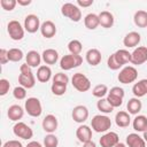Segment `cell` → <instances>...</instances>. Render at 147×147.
Returning a JSON list of instances; mask_svg holds the SVG:
<instances>
[{
	"label": "cell",
	"mask_w": 147,
	"mask_h": 147,
	"mask_svg": "<svg viewBox=\"0 0 147 147\" xmlns=\"http://www.w3.org/2000/svg\"><path fill=\"white\" fill-rule=\"evenodd\" d=\"M91 126L93 131L98 133H103L111 127V121L107 115H95L91 119Z\"/></svg>",
	"instance_id": "obj_1"
},
{
	"label": "cell",
	"mask_w": 147,
	"mask_h": 147,
	"mask_svg": "<svg viewBox=\"0 0 147 147\" xmlns=\"http://www.w3.org/2000/svg\"><path fill=\"white\" fill-rule=\"evenodd\" d=\"M61 14L64 17H68L72 22H79L82 20V10L80 8L71 2L63 3L61 7Z\"/></svg>",
	"instance_id": "obj_2"
},
{
	"label": "cell",
	"mask_w": 147,
	"mask_h": 147,
	"mask_svg": "<svg viewBox=\"0 0 147 147\" xmlns=\"http://www.w3.org/2000/svg\"><path fill=\"white\" fill-rule=\"evenodd\" d=\"M83 63V57L80 55H74V54H67L63 55L60 60V68L64 71L71 70L74 68L79 67Z\"/></svg>",
	"instance_id": "obj_3"
},
{
	"label": "cell",
	"mask_w": 147,
	"mask_h": 147,
	"mask_svg": "<svg viewBox=\"0 0 147 147\" xmlns=\"http://www.w3.org/2000/svg\"><path fill=\"white\" fill-rule=\"evenodd\" d=\"M138 78V70L133 65H126L121 69L117 79L122 84H131Z\"/></svg>",
	"instance_id": "obj_4"
},
{
	"label": "cell",
	"mask_w": 147,
	"mask_h": 147,
	"mask_svg": "<svg viewBox=\"0 0 147 147\" xmlns=\"http://www.w3.org/2000/svg\"><path fill=\"white\" fill-rule=\"evenodd\" d=\"M24 109L28 113V115H30L31 117H39L41 115V113H42L41 102H40V100L38 98H34V96L28 98L25 100Z\"/></svg>",
	"instance_id": "obj_5"
},
{
	"label": "cell",
	"mask_w": 147,
	"mask_h": 147,
	"mask_svg": "<svg viewBox=\"0 0 147 147\" xmlns=\"http://www.w3.org/2000/svg\"><path fill=\"white\" fill-rule=\"evenodd\" d=\"M71 84L78 92H87L91 88V80L83 72L74 74L71 78Z\"/></svg>",
	"instance_id": "obj_6"
},
{
	"label": "cell",
	"mask_w": 147,
	"mask_h": 147,
	"mask_svg": "<svg viewBox=\"0 0 147 147\" xmlns=\"http://www.w3.org/2000/svg\"><path fill=\"white\" fill-rule=\"evenodd\" d=\"M24 31H25L24 26H22V24L16 20L9 21V23L7 24V32H8L9 37L15 41H18V40L23 39Z\"/></svg>",
	"instance_id": "obj_7"
},
{
	"label": "cell",
	"mask_w": 147,
	"mask_h": 147,
	"mask_svg": "<svg viewBox=\"0 0 147 147\" xmlns=\"http://www.w3.org/2000/svg\"><path fill=\"white\" fill-rule=\"evenodd\" d=\"M13 133L17 138H21L24 140H29L33 137L32 129L28 124H25L24 122H16L15 125L13 126Z\"/></svg>",
	"instance_id": "obj_8"
},
{
	"label": "cell",
	"mask_w": 147,
	"mask_h": 147,
	"mask_svg": "<svg viewBox=\"0 0 147 147\" xmlns=\"http://www.w3.org/2000/svg\"><path fill=\"white\" fill-rule=\"evenodd\" d=\"M24 30L26 31V32H29V33H34V32H37L38 30H40V26H41V24H40V20H39V17L37 16V15H34V14H29V15H26L25 16V18H24Z\"/></svg>",
	"instance_id": "obj_9"
},
{
	"label": "cell",
	"mask_w": 147,
	"mask_h": 147,
	"mask_svg": "<svg viewBox=\"0 0 147 147\" xmlns=\"http://www.w3.org/2000/svg\"><path fill=\"white\" fill-rule=\"evenodd\" d=\"M147 62V47L138 46L131 53V63L134 65H140Z\"/></svg>",
	"instance_id": "obj_10"
},
{
	"label": "cell",
	"mask_w": 147,
	"mask_h": 147,
	"mask_svg": "<svg viewBox=\"0 0 147 147\" xmlns=\"http://www.w3.org/2000/svg\"><path fill=\"white\" fill-rule=\"evenodd\" d=\"M71 117L76 123L83 124L88 118V109H87V107H85L83 105H78V106L74 107V109L71 111Z\"/></svg>",
	"instance_id": "obj_11"
},
{
	"label": "cell",
	"mask_w": 147,
	"mask_h": 147,
	"mask_svg": "<svg viewBox=\"0 0 147 147\" xmlns=\"http://www.w3.org/2000/svg\"><path fill=\"white\" fill-rule=\"evenodd\" d=\"M119 142V137L116 132H106L99 140L101 147H115Z\"/></svg>",
	"instance_id": "obj_12"
},
{
	"label": "cell",
	"mask_w": 147,
	"mask_h": 147,
	"mask_svg": "<svg viewBox=\"0 0 147 147\" xmlns=\"http://www.w3.org/2000/svg\"><path fill=\"white\" fill-rule=\"evenodd\" d=\"M76 137H77V139L82 144H85L87 141H91L92 140V129L88 125L80 124L77 127V130H76Z\"/></svg>",
	"instance_id": "obj_13"
},
{
	"label": "cell",
	"mask_w": 147,
	"mask_h": 147,
	"mask_svg": "<svg viewBox=\"0 0 147 147\" xmlns=\"http://www.w3.org/2000/svg\"><path fill=\"white\" fill-rule=\"evenodd\" d=\"M41 125H42V129H44L45 132H47V133H53V132L56 131L57 125H59V122H57V118H56L54 115L48 114V115H46V116L44 117Z\"/></svg>",
	"instance_id": "obj_14"
},
{
	"label": "cell",
	"mask_w": 147,
	"mask_h": 147,
	"mask_svg": "<svg viewBox=\"0 0 147 147\" xmlns=\"http://www.w3.org/2000/svg\"><path fill=\"white\" fill-rule=\"evenodd\" d=\"M140 40H141L140 33H138L137 31H131L125 34V37L123 39V45L126 48H136L139 45Z\"/></svg>",
	"instance_id": "obj_15"
},
{
	"label": "cell",
	"mask_w": 147,
	"mask_h": 147,
	"mask_svg": "<svg viewBox=\"0 0 147 147\" xmlns=\"http://www.w3.org/2000/svg\"><path fill=\"white\" fill-rule=\"evenodd\" d=\"M24 110L20 105H11L7 110V116L13 122H20L24 116Z\"/></svg>",
	"instance_id": "obj_16"
},
{
	"label": "cell",
	"mask_w": 147,
	"mask_h": 147,
	"mask_svg": "<svg viewBox=\"0 0 147 147\" xmlns=\"http://www.w3.org/2000/svg\"><path fill=\"white\" fill-rule=\"evenodd\" d=\"M85 59H86V62H87L90 65L95 67V65L100 64V62H101V59H102L101 52H100L98 48H91V49H88V51L86 52Z\"/></svg>",
	"instance_id": "obj_17"
},
{
	"label": "cell",
	"mask_w": 147,
	"mask_h": 147,
	"mask_svg": "<svg viewBox=\"0 0 147 147\" xmlns=\"http://www.w3.org/2000/svg\"><path fill=\"white\" fill-rule=\"evenodd\" d=\"M25 63L28 64V65H30L31 68H39L40 67V63H41V61H42V59H41V55L37 52V51H29L28 53H26V55H25Z\"/></svg>",
	"instance_id": "obj_18"
},
{
	"label": "cell",
	"mask_w": 147,
	"mask_h": 147,
	"mask_svg": "<svg viewBox=\"0 0 147 147\" xmlns=\"http://www.w3.org/2000/svg\"><path fill=\"white\" fill-rule=\"evenodd\" d=\"M132 93L134 98H142L147 94V78L138 80L133 86H132Z\"/></svg>",
	"instance_id": "obj_19"
},
{
	"label": "cell",
	"mask_w": 147,
	"mask_h": 147,
	"mask_svg": "<svg viewBox=\"0 0 147 147\" xmlns=\"http://www.w3.org/2000/svg\"><path fill=\"white\" fill-rule=\"evenodd\" d=\"M40 33L45 38H53L56 34V26L52 21H45L41 23Z\"/></svg>",
	"instance_id": "obj_20"
},
{
	"label": "cell",
	"mask_w": 147,
	"mask_h": 147,
	"mask_svg": "<svg viewBox=\"0 0 147 147\" xmlns=\"http://www.w3.org/2000/svg\"><path fill=\"white\" fill-rule=\"evenodd\" d=\"M18 83L24 88H32L36 85V77L33 72L30 74H20L18 75Z\"/></svg>",
	"instance_id": "obj_21"
},
{
	"label": "cell",
	"mask_w": 147,
	"mask_h": 147,
	"mask_svg": "<svg viewBox=\"0 0 147 147\" xmlns=\"http://www.w3.org/2000/svg\"><path fill=\"white\" fill-rule=\"evenodd\" d=\"M126 146L127 147H146V141L138 133H130L126 136Z\"/></svg>",
	"instance_id": "obj_22"
},
{
	"label": "cell",
	"mask_w": 147,
	"mask_h": 147,
	"mask_svg": "<svg viewBox=\"0 0 147 147\" xmlns=\"http://www.w3.org/2000/svg\"><path fill=\"white\" fill-rule=\"evenodd\" d=\"M99 21H100V25L105 29H110L113 25H114V22H115V18H114V15L108 11V10H102L100 14H99Z\"/></svg>",
	"instance_id": "obj_23"
},
{
	"label": "cell",
	"mask_w": 147,
	"mask_h": 147,
	"mask_svg": "<svg viewBox=\"0 0 147 147\" xmlns=\"http://www.w3.org/2000/svg\"><path fill=\"white\" fill-rule=\"evenodd\" d=\"M41 59L46 65L47 64H55L59 60V53H57V51H55L53 48H47L42 52Z\"/></svg>",
	"instance_id": "obj_24"
},
{
	"label": "cell",
	"mask_w": 147,
	"mask_h": 147,
	"mask_svg": "<svg viewBox=\"0 0 147 147\" xmlns=\"http://www.w3.org/2000/svg\"><path fill=\"white\" fill-rule=\"evenodd\" d=\"M115 123L117 126L119 127H127L131 123V117L130 114L127 111L124 110H119L116 115H115Z\"/></svg>",
	"instance_id": "obj_25"
},
{
	"label": "cell",
	"mask_w": 147,
	"mask_h": 147,
	"mask_svg": "<svg viewBox=\"0 0 147 147\" xmlns=\"http://www.w3.org/2000/svg\"><path fill=\"white\" fill-rule=\"evenodd\" d=\"M52 78V69L48 65H40L37 69V79L40 83H47Z\"/></svg>",
	"instance_id": "obj_26"
},
{
	"label": "cell",
	"mask_w": 147,
	"mask_h": 147,
	"mask_svg": "<svg viewBox=\"0 0 147 147\" xmlns=\"http://www.w3.org/2000/svg\"><path fill=\"white\" fill-rule=\"evenodd\" d=\"M132 126L137 132H145L147 130V117L145 115H137L133 118Z\"/></svg>",
	"instance_id": "obj_27"
},
{
	"label": "cell",
	"mask_w": 147,
	"mask_h": 147,
	"mask_svg": "<svg viewBox=\"0 0 147 147\" xmlns=\"http://www.w3.org/2000/svg\"><path fill=\"white\" fill-rule=\"evenodd\" d=\"M84 24L88 30H95L100 25L99 21V15L94 13H90L84 17Z\"/></svg>",
	"instance_id": "obj_28"
},
{
	"label": "cell",
	"mask_w": 147,
	"mask_h": 147,
	"mask_svg": "<svg viewBox=\"0 0 147 147\" xmlns=\"http://www.w3.org/2000/svg\"><path fill=\"white\" fill-rule=\"evenodd\" d=\"M142 108V103L141 101L138 99V98H132L127 101V105H126V109H127V113L131 114V115H138L139 111L141 110Z\"/></svg>",
	"instance_id": "obj_29"
},
{
	"label": "cell",
	"mask_w": 147,
	"mask_h": 147,
	"mask_svg": "<svg viewBox=\"0 0 147 147\" xmlns=\"http://www.w3.org/2000/svg\"><path fill=\"white\" fill-rule=\"evenodd\" d=\"M133 22L138 28H147V11L146 10H137L133 16Z\"/></svg>",
	"instance_id": "obj_30"
},
{
	"label": "cell",
	"mask_w": 147,
	"mask_h": 147,
	"mask_svg": "<svg viewBox=\"0 0 147 147\" xmlns=\"http://www.w3.org/2000/svg\"><path fill=\"white\" fill-rule=\"evenodd\" d=\"M117 62L123 67L124 64L131 62V53L127 51V49H118L114 53Z\"/></svg>",
	"instance_id": "obj_31"
},
{
	"label": "cell",
	"mask_w": 147,
	"mask_h": 147,
	"mask_svg": "<svg viewBox=\"0 0 147 147\" xmlns=\"http://www.w3.org/2000/svg\"><path fill=\"white\" fill-rule=\"evenodd\" d=\"M108 92H109V90H108V86L106 84H98L92 90V95L98 98V99H102L108 94Z\"/></svg>",
	"instance_id": "obj_32"
},
{
	"label": "cell",
	"mask_w": 147,
	"mask_h": 147,
	"mask_svg": "<svg viewBox=\"0 0 147 147\" xmlns=\"http://www.w3.org/2000/svg\"><path fill=\"white\" fill-rule=\"evenodd\" d=\"M96 108H98V110H100L103 114H110L114 110V107L108 102L107 98L99 99V101L96 102Z\"/></svg>",
	"instance_id": "obj_33"
},
{
	"label": "cell",
	"mask_w": 147,
	"mask_h": 147,
	"mask_svg": "<svg viewBox=\"0 0 147 147\" xmlns=\"http://www.w3.org/2000/svg\"><path fill=\"white\" fill-rule=\"evenodd\" d=\"M68 49H69L70 54L79 55V54L82 53L83 45H82V42H80L78 39H72V40H70L69 44H68Z\"/></svg>",
	"instance_id": "obj_34"
},
{
	"label": "cell",
	"mask_w": 147,
	"mask_h": 147,
	"mask_svg": "<svg viewBox=\"0 0 147 147\" xmlns=\"http://www.w3.org/2000/svg\"><path fill=\"white\" fill-rule=\"evenodd\" d=\"M23 56H24V54H23L22 49H20V48L14 47V48L8 49V59L10 62H18L23 59Z\"/></svg>",
	"instance_id": "obj_35"
},
{
	"label": "cell",
	"mask_w": 147,
	"mask_h": 147,
	"mask_svg": "<svg viewBox=\"0 0 147 147\" xmlns=\"http://www.w3.org/2000/svg\"><path fill=\"white\" fill-rule=\"evenodd\" d=\"M59 145V139L55 134L48 133L44 138V147H57Z\"/></svg>",
	"instance_id": "obj_36"
},
{
	"label": "cell",
	"mask_w": 147,
	"mask_h": 147,
	"mask_svg": "<svg viewBox=\"0 0 147 147\" xmlns=\"http://www.w3.org/2000/svg\"><path fill=\"white\" fill-rule=\"evenodd\" d=\"M51 91H52V93L54 95L61 96V95H63L67 92V85H64V84H57V83H52Z\"/></svg>",
	"instance_id": "obj_37"
},
{
	"label": "cell",
	"mask_w": 147,
	"mask_h": 147,
	"mask_svg": "<svg viewBox=\"0 0 147 147\" xmlns=\"http://www.w3.org/2000/svg\"><path fill=\"white\" fill-rule=\"evenodd\" d=\"M13 96L16 100H24L26 98V88H24L23 86H16L13 90Z\"/></svg>",
	"instance_id": "obj_38"
},
{
	"label": "cell",
	"mask_w": 147,
	"mask_h": 147,
	"mask_svg": "<svg viewBox=\"0 0 147 147\" xmlns=\"http://www.w3.org/2000/svg\"><path fill=\"white\" fill-rule=\"evenodd\" d=\"M53 83H57V84H64V85H68L69 83V77L67 76V74H63V72H57L53 76L52 78Z\"/></svg>",
	"instance_id": "obj_39"
},
{
	"label": "cell",
	"mask_w": 147,
	"mask_h": 147,
	"mask_svg": "<svg viewBox=\"0 0 147 147\" xmlns=\"http://www.w3.org/2000/svg\"><path fill=\"white\" fill-rule=\"evenodd\" d=\"M17 5V0H0V6L6 11H11Z\"/></svg>",
	"instance_id": "obj_40"
},
{
	"label": "cell",
	"mask_w": 147,
	"mask_h": 147,
	"mask_svg": "<svg viewBox=\"0 0 147 147\" xmlns=\"http://www.w3.org/2000/svg\"><path fill=\"white\" fill-rule=\"evenodd\" d=\"M107 65H108V68H109L110 70H118V69L122 68V65L117 62V60H116L114 53L108 57V60H107Z\"/></svg>",
	"instance_id": "obj_41"
},
{
	"label": "cell",
	"mask_w": 147,
	"mask_h": 147,
	"mask_svg": "<svg viewBox=\"0 0 147 147\" xmlns=\"http://www.w3.org/2000/svg\"><path fill=\"white\" fill-rule=\"evenodd\" d=\"M10 88V83L9 80H7L6 78H1L0 79V95L3 96L9 92Z\"/></svg>",
	"instance_id": "obj_42"
},
{
	"label": "cell",
	"mask_w": 147,
	"mask_h": 147,
	"mask_svg": "<svg viewBox=\"0 0 147 147\" xmlns=\"http://www.w3.org/2000/svg\"><path fill=\"white\" fill-rule=\"evenodd\" d=\"M107 100H108V102H109L114 108L121 107L122 103H123V99L117 98V96H114V95H110V94H107Z\"/></svg>",
	"instance_id": "obj_43"
},
{
	"label": "cell",
	"mask_w": 147,
	"mask_h": 147,
	"mask_svg": "<svg viewBox=\"0 0 147 147\" xmlns=\"http://www.w3.org/2000/svg\"><path fill=\"white\" fill-rule=\"evenodd\" d=\"M9 62V59H8V51L5 49V48H1L0 49V63L1 64H6Z\"/></svg>",
	"instance_id": "obj_44"
},
{
	"label": "cell",
	"mask_w": 147,
	"mask_h": 147,
	"mask_svg": "<svg viewBox=\"0 0 147 147\" xmlns=\"http://www.w3.org/2000/svg\"><path fill=\"white\" fill-rule=\"evenodd\" d=\"M2 147H23V145H22L21 141L13 139V140H8V141H6V142L2 145Z\"/></svg>",
	"instance_id": "obj_45"
},
{
	"label": "cell",
	"mask_w": 147,
	"mask_h": 147,
	"mask_svg": "<svg viewBox=\"0 0 147 147\" xmlns=\"http://www.w3.org/2000/svg\"><path fill=\"white\" fill-rule=\"evenodd\" d=\"M93 0H77V6L78 7H90L93 5Z\"/></svg>",
	"instance_id": "obj_46"
},
{
	"label": "cell",
	"mask_w": 147,
	"mask_h": 147,
	"mask_svg": "<svg viewBox=\"0 0 147 147\" xmlns=\"http://www.w3.org/2000/svg\"><path fill=\"white\" fill-rule=\"evenodd\" d=\"M25 147H44V145H41L39 141H30Z\"/></svg>",
	"instance_id": "obj_47"
},
{
	"label": "cell",
	"mask_w": 147,
	"mask_h": 147,
	"mask_svg": "<svg viewBox=\"0 0 147 147\" xmlns=\"http://www.w3.org/2000/svg\"><path fill=\"white\" fill-rule=\"evenodd\" d=\"M31 0H17V3L20 5V6H29V5H31Z\"/></svg>",
	"instance_id": "obj_48"
},
{
	"label": "cell",
	"mask_w": 147,
	"mask_h": 147,
	"mask_svg": "<svg viewBox=\"0 0 147 147\" xmlns=\"http://www.w3.org/2000/svg\"><path fill=\"white\" fill-rule=\"evenodd\" d=\"M83 147H96V145L93 140H91V141H87V142L83 144Z\"/></svg>",
	"instance_id": "obj_49"
},
{
	"label": "cell",
	"mask_w": 147,
	"mask_h": 147,
	"mask_svg": "<svg viewBox=\"0 0 147 147\" xmlns=\"http://www.w3.org/2000/svg\"><path fill=\"white\" fill-rule=\"evenodd\" d=\"M115 147H126V145H125L124 142H121V141H119V142H118V144H117Z\"/></svg>",
	"instance_id": "obj_50"
},
{
	"label": "cell",
	"mask_w": 147,
	"mask_h": 147,
	"mask_svg": "<svg viewBox=\"0 0 147 147\" xmlns=\"http://www.w3.org/2000/svg\"><path fill=\"white\" fill-rule=\"evenodd\" d=\"M144 133V136H142V138H144V140L146 141V144H147V130L145 131V132H142Z\"/></svg>",
	"instance_id": "obj_51"
}]
</instances>
